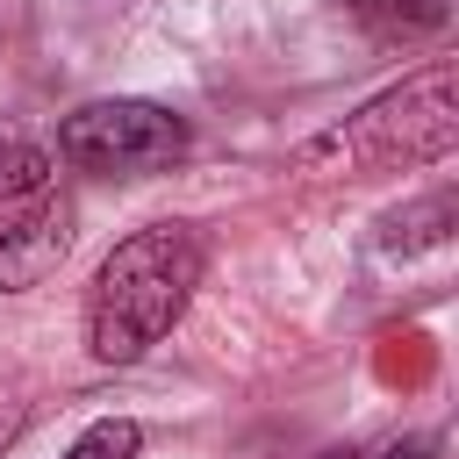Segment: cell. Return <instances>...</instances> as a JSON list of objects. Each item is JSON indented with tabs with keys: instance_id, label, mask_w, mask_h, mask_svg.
Segmentation results:
<instances>
[{
	"instance_id": "cell-1",
	"label": "cell",
	"mask_w": 459,
	"mask_h": 459,
	"mask_svg": "<svg viewBox=\"0 0 459 459\" xmlns=\"http://www.w3.org/2000/svg\"><path fill=\"white\" fill-rule=\"evenodd\" d=\"M201 287V237L186 222H151L129 230L86 294V351L100 366H136L194 301Z\"/></svg>"
},
{
	"instance_id": "cell-2",
	"label": "cell",
	"mask_w": 459,
	"mask_h": 459,
	"mask_svg": "<svg viewBox=\"0 0 459 459\" xmlns=\"http://www.w3.org/2000/svg\"><path fill=\"white\" fill-rule=\"evenodd\" d=\"M186 151V122L158 100L115 93V100H86L57 122V158L79 172H108V179H136L158 172Z\"/></svg>"
},
{
	"instance_id": "cell-3",
	"label": "cell",
	"mask_w": 459,
	"mask_h": 459,
	"mask_svg": "<svg viewBox=\"0 0 459 459\" xmlns=\"http://www.w3.org/2000/svg\"><path fill=\"white\" fill-rule=\"evenodd\" d=\"M459 136V108H452V72L430 65L416 72L409 86H394L387 100H373L351 129H337L330 143L351 151V158H373V165H423V158H445Z\"/></svg>"
},
{
	"instance_id": "cell-4",
	"label": "cell",
	"mask_w": 459,
	"mask_h": 459,
	"mask_svg": "<svg viewBox=\"0 0 459 459\" xmlns=\"http://www.w3.org/2000/svg\"><path fill=\"white\" fill-rule=\"evenodd\" d=\"M65 251H72V201H57L50 186L0 215V287L7 294H22L43 273H57Z\"/></svg>"
},
{
	"instance_id": "cell-5",
	"label": "cell",
	"mask_w": 459,
	"mask_h": 459,
	"mask_svg": "<svg viewBox=\"0 0 459 459\" xmlns=\"http://www.w3.org/2000/svg\"><path fill=\"white\" fill-rule=\"evenodd\" d=\"M359 22H373L380 36H430V29H445V0H344Z\"/></svg>"
},
{
	"instance_id": "cell-6",
	"label": "cell",
	"mask_w": 459,
	"mask_h": 459,
	"mask_svg": "<svg viewBox=\"0 0 459 459\" xmlns=\"http://www.w3.org/2000/svg\"><path fill=\"white\" fill-rule=\"evenodd\" d=\"M50 186V151L43 143H0V215L36 201Z\"/></svg>"
},
{
	"instance_id": "cell-7",
	"label": "cell",
	"mask_w": 459,
	"mask_h": 459,
	"mask_svg": "<svg viewBox=\"0 0 459 459\" xmlns=\"http://www.w3.org/2000/svg\"><path fill=\"white\" fill-rule=\"evenodd\" d=\"M445 230H452V194H430V201L387 215V244H402V251H416V244H445Z\"/></svg>"
},
{
	"instance_id": "cell-8",
	"label": "cell",
	"mask_w": 459,
	"mask_h": 459,
	"mask_svg": "<svg viewBox=\"0 0 459 459\" xmlns=\"http://www.w3.org/2000/svg\"><path fill=\"white\" fill-rule=\"evenodd\" d=\"M136 452H143V430H136L129 416H100V423H86V430L72 437L65 459H136Z\"/></svg>"
},
{
	"instance_id": "cell-9",
	"label": "cell",
	"mask_w": 459,
	"mask_h": 459,
	"mask_svg": "<svg viewBox=\"0 0 459 459\" xmlns=\"http://www.w3.org/2000/svg\"><path fill=\"white\" fill-rule=\"evenodd\" d=\"M380 459H437V445H430V437H394Z\"/></svg>"
},
{
	"instance_id": "cell-10",
	"label": "cell",
	"mask_w": 459,
	"mask_h": 459,
	"mask_svg": "<svg viewBox=\"0 0 459 459\" xmlns=\"http://www.w3.org/2000/svg\"><path fill=\"white\" fill-rule=\"evenodd\" d=\"M323 459H359V452H323Z\"/></svg>"
}]
</instances>
